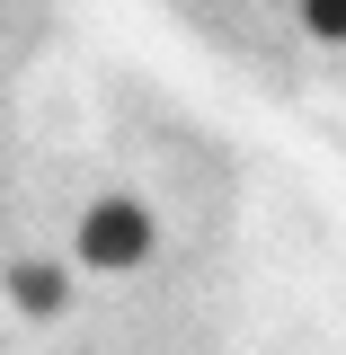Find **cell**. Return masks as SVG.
I'll use <instances>...</instances> for the list:
<instances>
[{"instance_id":"cell-1","label":"cell","mask_w":346,"mask_h":355,"mask_svg":"<svg viewBox=\"0 0 346 355\" xmlns=\"http://www.w3.org/2000/svg\"><path fill=\"white\" fill-rule=\"evenodd\" d=\"M80 258L89 266H142L151 258V214L142 205H98L80 222Z\"/></svg>"},{"instance_id":"cell-2","label":"cell","mask_w":346,"mask_h":355,"mask_svg":"<svg viewBox=\"0 0 346 355\" xmlns=\"http://www.w3.org/2000/svg\"><path fill=\"white\" fill-rule=\"evenodd\" d=\"M9 293H18V311H62V266H18Z\"/></svg>"},{"instance_id":"cell-3","label":"cell","mask_w":346,"mask_h":355,"mask_svg":"<svg viewBox=\"0 0 346 355\" xmlns=\"http://www.w3.org/2000/svg\"><path fill=\"white\" fill-rule=\"evenodd\" d=\"M302 27L338 44V36H346V0H302Z\"/></svg>"}]
</instances>
